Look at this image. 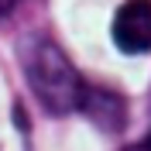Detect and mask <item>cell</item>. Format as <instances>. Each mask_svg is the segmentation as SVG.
I'll use <instances>...</instances> for the list:
<instances>
[{"label": "cell", "instance_id": "1", "mask_svg": "<svg viewBox=\"0 0 151 151\" xmlns=\"http://www.w3.org/2000/svg\"><path fill=\"white\" fill-rule=\"evenodd\" d=\"M24 76H28L31 93L38 96V103L48 113L62 117V113L79 110L86 83L55 41H48V38H31L28 41V48H24Z\"/></svg>", "mask_w": 151, "mask_h": 151}, {"label": "cell", "instance_id": "2", "mask_svg": "<svg viewBox=\"0 0 151 151\" xmlns=\"http://www.w3.org/2000/svg\"><path fill=\"white\" fill-rule=\"evenodd\" d=\"M113 41L127 55L151 52V0H127L113 17Z\"/></svg>", "mask_w": 151, "mask_h": 151}, {"label": "cell", "instance_id": "3", "mask_svg": "<svg viewBox=\"0 0 151 151\" xmlns=\"http://www.w3.org/2000/svg\"><path fill=\"white\" fill-rule=\"evenodd\" d=\"M79 110L96 124V127H103V131L117 134L127 124V106L117 93L110 89H100V86H86L83 89V100H79Z\"/></svg>", "mask_w": 151, "mask_h": 151}, {"label": "cell", "instance_id": "4", "mask_svg": "<svg viewBox=\"0 0 151 151\" xmlns=\"http://www.w3.org/2000/svg\"><path fill=\"white\" fill-rule=\"evenodd\" d=\"M127 151H151V134L144 137V141H137V144H131Z\"/></svg>", "mask_w": 151, "mask_h": 151}, {"label": "cell", "instance_id": "5", "mask_svg": "<svg viewBox=\"0 0 151 151\" xmlns=\"http://www.w3.org/2000/svg\"><path fill=\"white\" fill-rule=\"evenodd\" d=\"M17 4H21V0H0V17H4V14H10Z\"/></svg>", "mask_w": 151, "mask_h": 151}]
</instances>
